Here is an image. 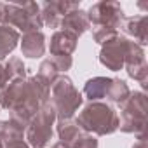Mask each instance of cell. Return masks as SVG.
Listing matches in <instances>:
<instances>
[{"label":"cell","instance_id":"7c38bea8","mask_svg":"<svg viewBox=\"0 0 148 148\" xmlns=\"http://www.w3.org/2000/svg\"><path fill=\"white\" fill-rule=\"evenodd\" d=\"M58 132H59V138H61V145H64V146H68V148H73L75 141H77L79 136L82 134L79 124H77V122H71L70 119L59 122Z\"/></svg>","mask_w":148,"mask_h":148},{"label":"cell","instance_id":"6da1fadb","mask_svg":"<svg viewBox=\"0 0 148 148\" xmlns=\"http://www.w3.org/2000/svg\"><path fill=\"white\" fill-rule=\"evenodd\" d=\"M77 124L87 132L92 131L96 134H110L119 127V117L112 106L103 103H91L79 115Z\"/></svg>","mask_w":148,"mask_h":148},{"label":"cell","instance_id":"e0dca14e","mask_svg":"<svg viewBox=\"0 0 148 148\" xmlns=\"http://www.w3.org/2000/svg\"><path fill=\"white\" fill-rule=\"evenodd\" d=\"M73 148H98V141L94 138H91L89 134H80L79 139L75 141V145H73Z\"/></svg>","mask_w":148,"mask_h":148},{"label":"cell","instance_id":"52a82bcc","mask_svg":"<svg viewBox=\"0 0 148 148\" xmlns=\"http://www.w3.org/2000/svg\"><path fill=\"white\" fill-rule=\"evenodd\" d=\"M145 96L134 94L131 99H125L122 108V131L131 132L134 129H143L145 125Z\"/></svg>","mask_w":148,"mask_h":148},{"label":"cell","instance_id":"ba28073f","mask_svg":"<svg viewBox=\"0 0 148 148\" xmlns=\"http://www.w3.org/2000/svg\"><path fill=\"white\" fill-rule=\"evenodd\" d=\"M79 9L77 2H45L42 4V12H40V19L42 25H47L51 28H58L61 25V19L70 12Z\"/></svg>","mask_w":148,"mask_h":148},{"label":"cell","instance_id":"44dd1931","mask_svg":"<svg viewBox=\"0 0 148 148\" xmlns=\"http://www.w3.org/2000/svg\"><path fill=\"white\" fill-rule=\"evenodd\" d=\"M2 18H4V11H2V4H0V21H2Z\"/></svg>","mask_w":148,"mask_h":148},{"label":"cell","instance_id":"9c48e42d","mask_svg":"<svg viewBox=\"0 0 148 148\" xmlns=\"http://www.w3.org/2000/svg\"><path fill=\"white\" fill-rule=\"evenodd\" d=\"M77 35H73L66 30L56 32L51 38V52L52 58H70V54L77 47Z\"/></svg>","mask_w":148,"mask_h":148},{"label":"cell","instance_id":"9a60e30c","mask_svg":"<svg viewBox=\"0 0 148 148\" xmlns=\"http://www.w3.org/2000/svg\"><path fill=\"white\" fill-rule=\"evenodd\" d=\"M110 84H112V79L96 77V79H92L86 84V94L89 96V99H94V101L101 99V98H106Z\"/></svg>","mask_w":148,"mask_h":148},{"label":"cell","instance_id":"4fadbf2b","mask_svg":"<svg viewBox=\"0 0 148 148\" xmlns=\"http://www.w3.org/2000/svg\"><path fill=\"white\" fill-rule=\"evenodd\" d=\"M146 25H148V18L146 16H136V18H129L124 23V30L131 35H134L139 44H146Z\"/></svg>","mask_w":148,"mask_h":148},{"label":"cell","instance_id":"5bb4252c","mask_svg":"<svg viewBox=\"0 0 148 148\" xmlns=\"http://www.w3.org/2000/svg\"><path fill=\"white\" fill-rule=\"evenodd\" d=\"M18 40H19V33L14 28L5 26V25L0 26V59L5 58L16 47Z\"/></svg>","mask_w":148,"mask_h":148},{"label":"cell","instance_id":"5b68a950","mask_svg":"<svg viewBox=\"0 0 148 148\" xmlns=\"http://www.w3.org/2000/svg\"><path fill=\"white\" fill-rule=\"evenodd\" d=\"M122 9L119 4L115 2H98L89 9L87 14V21L96 25L98 28H113L117 30V26L122 21Z\"/></svg>","mask_w":148,"mask_h":148},{"label":"cell","instance_id":"2e32d148","mask_svg":"<svg viewBox=\"0 0 148 148\" xmlns=\"http://www.w3.org/2000/svg\"><path fill=\"white\" fill-rule=\"evenodd\" d=\"M127 96H129V87L125 86V82H122V80H112V84L108 87V92H106V98L112 99V101H115V103L124 105L125 99H127Z\"/></svg>","mask_w":148,"mask_h":148},{"label":"cell","instance_id":"30bf717a","mask_svg":"<svg viewBox=\"0 0 148 148\" xmlns=\"http://www.w3.org/2000/svg\"><path fill=\"white\" fill-rule=\"evenodd\" d=\"M63 30L73 33V35H82L87 28H89V21H87V14L80 9H75V11H70L63 19H61V25H59Z\"/></svg>","mask_w":148,"mask_h":148},{"label":"cell","instance_id":"ac0fdd59","mask_svg":"<svg viewBox=\"0 0 148 148\" xmlns=\"http://www.w3.org/2000/svg\"><path fill=\"white\" fill-rule=\"evenodd\" d=\"M2 84H4V68L0 66V86H2Z\"/></svg>","mask_w":148,"mask_h":148},{"label":"cell","instance_id":"8fae6325","mask_svg":"<svg viewBox=\"0 0 148 148\" xmlns=\"http://www.w3.org/2000/svg\"><path fill=\"white\" fill-rule=\"evenodd\" d=\"M44 35L40 32H28L23 35V54L28 58H40L45 51V44H44Z\"/></svg>","mask_w":148,"mask_h":148},{"label":"cell","instance_id":"8992f818","mask_svg":"<svg viewBox=\"0 0 148 148\" xmlns=\"http://www.w3.org/2000/svg\"><path fill=\"white\" fill-rule=\"evenodd\" d=\"M131 45L132 42H129L127 38L124 37H113L112 40H108L101 51V56H99V61L108 66L110 70H120L125 63V58L131 51Z\"/></svg>","mask_w":148,"mask_h":148},{"label":"cell","instance_id":"277c9868","mask_svg":"<svg viewBox=\"0 0 148 148\" xmlns=\"http://www.w3.org/2000/svg\"><path fill=\"white\" fill-rule=\"evenodd\" d=\"M56 119V112L52 108V105H42V108H38L37 115H33V119L30 120V127H28V141L33 148H45L49 139L52 138V122Z\"/></svg>","mask_w":148,"mask_h":148},{"label":"cell","instance_id":"d6986e66","mask_svg":"<svg viewBox=\"0 0 148 148\" xmlns=\"http://www.w3.org/2000/svg\"><path fill=\"white\" fill-rule=\"evenodd\" d=\"M132 148H145V141L141 139V141H139V143H138L136 146H132Z\"/></svg>","mask_w":148,"mask_h":148},{"label":"cell","instance_id":"ffe728a7","mask_svg":"<svg viewBox=\"0 0 148 148\" xmlns=\"http://www.w3.org/2000/svg\"><path fill=\"white\" fill-rule=\"evenodd\" d=\"M52 148H68V146H64V145H61V143H58V145H54Z\"/></svg>","mask_w":148,"mask_h":148},{"label":"cell","instance_id":"7a4b0ae2","mask_svg":"<svg viewBox=\"0 0 148 148\" xmlns=\"http://www.w3.org/2000/svg\"><path fill=\"white\" fill-rule=\"evenodd\" d=\"M80 103L82 96L68 77H59L52 82V108L61 120L71 119Z\"/></svg>","mask_w":148,"mask_h":148},{"label":"cell","instance_id":"3957f363","mask_svg":"<svg viewBox=\"0 0 148 148\" xmlns=\"http://www.w3.org/2000/svg\"><path fill=\"white\" fill-rule=\"evenodd\" d=\"M2 11H4L2 21L5 23V26H11V28L16 26L19 30H23L25 33L37 32L42 26L40 7L37 4H25V5L2 4Z\"/></svg>","mask_w":148,"mask_h":148}]
</instances>
